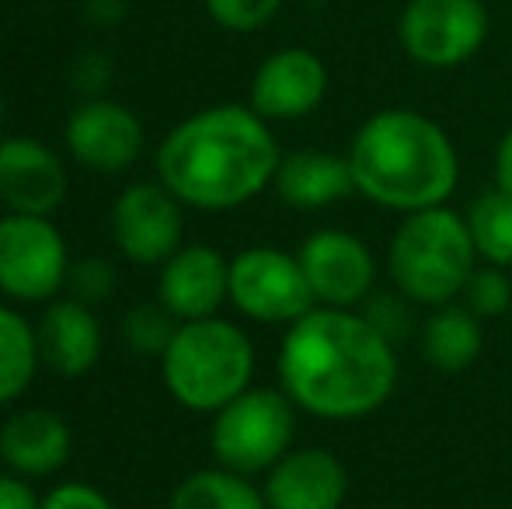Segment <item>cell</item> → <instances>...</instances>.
<instances>
[{"mask_svg":"<svg viewBox=\"0 0 512 509\" xmlns=\"http://www.w3.org/2000/svg\"><path fill=\"white\" fill-rule=\"evenodd\" d=\"M276 374L300 412L349 422L387 405L398 387V353L359 311L317 304L286 325Z\"/></svg>","mask_w":512,"mask_h":509,"instance_id":"obj_1","label":"cell"},{"mask_svg":"<svg viewBox=\"0 0 512 509\" xmlns=\"http://www.w3.org/2000/svg\"><path fill=\"white\" fill-rule=\"evenodd\" d=\"M168 509H269V503L262 496V485H255L241 471L216 464L185 475L171 492Z\"/></svg>","mask_w":512,"mask_h":509,"instance_id":"obj_22","label":"cell"},{"mask_svg":"<svg viewBox=\"0 0 512 509\" xmlns=\"http://www.w3.org/2000/svg\"><path fill=\"white\" fill-rule=\"evenodd\" d=\"M314 304L359 311L377 283V258L352 231L321 227L297 248Z\"/></svg>","mask_w":512,"mask_h":509,"instance_id":"obj_12","label":"cell"},{"mask_svg":"<svg viewBox=\"0 0 512 509\" xmlns=\"http://www.w3.org/2000/svg\"><path fill=\"white\" fill-rule=\"evenodd\" d=\"M345 157L359 196L394 213L446 206L460 182V154L450 133L415 109L373 112Z\"/></svg>","mask_w":512,"mask_h":509,"instance_id":"obj_3","label":"cell"},{"mask_svg":"<svg viewBox=\"0 0 512 509\" xmlns=\"http://www.w3.org/2000/svg\"><path fill=\"white\" fill-rule=\"evenodd\" d=\"M157 269V304L175 321L213 318L230 304V258L213 245H182Z\"/></svg>","mask_w":512,"mask_h":509,"instance_id":"obj_15","label":"cell"},{"mask_svg":"<svg viewBox=\"0 0 512 509\" xmlns=\"http://www.w3.org/2000/svg\"><path fill=\"white\" fill-rule=\"evenodd\" d=\"M283 150L272 126L251 105H209L192 112L154 154L157 182L203 213H227L262 196Z\"/></svg>","mask_w":512,"mask_h":509,"instance_id":"obj_2","label":"cell"},{"mask_svg":"<svg viewBox=\"0 0 512 509\" xmlns=\"http://www.w3.org/2000/svg\"><path fill=\"white\" fill-rule=\"evenodd\" d=\"M328 95V67L314 49L286 46L258 63L248 105L265 123H293L321 109Z\"/></svg>","mask_w":512,"mask_h":509,"instance_id":"obj_13","label":"cell"},{"mask_svg":"<svg viewBox=\"0 0 512 509\" xmlns=\"http://www.w3.org/2000/svg\"><path fill=\"white\" fill-rule=\"evenodd\" d=\"M460 304L481 321H492L509 314L512 307V276L502 265H474V272L467 276L464 290H460Z\"/></svg>","mask_w":512,"mask_h":509,"instance_id":"obj_25","label":"cell"},{"mask_svg":"<svg viewBox=\"0 0 512 509\" xmlns=\"http://www.w3.org/2000/svg\"><path fill=\"white\" fill-rule=\"evenodd\" d=\"M230 307L258 325H293L314 304L297 255L255 245L230 258Z\"/></svg>","mask_w":512,"mask_h":509,"instance_id":"obj_8","label":"cell"},{"mask_svg":"<svg viewBox=\"0 0 512 509\" xmlns=\"http://www.w3.org/2000/svg\"><path fill=\"white\" fill-rule=\"evenodd\" d=\"M272 189L290 210L314 213L328 210V206L342 203L345 196L356 192V178H352L349 157L331 154L321 147H304L283 154L272 178Z\"/></svg>","mask_w":512,"mask_h":509,"instance_id":"obj_19","label":"cell"},{"mask_svg":"<svg viewBox=\"0 0 512 509\" xmlns=\"http://www.w3.org/2000/svg\"><path fill=\"white\" fill-rule=\"evenodd\" d=\"M63 147L70 161L95 175H122L147 150L143 123L129 105L115 98H81L63 123Z\"/></svg>","mask_w":512,"mask_h":509,"instance_id":"obj_11","label":"cell"},{"mask_svg":"<svg viewBox=\"0 0 512 509\" xmlns=\"http://www.w3.org/2000/svg\"><path fill=\"white\" fill-rule=\"evenodd\" d=\"M474 265L478 248L467 217L453 213L450 206L405 213L387 245V272L394 290H401L418 307L453 304Z\"/></svg>","mask_w":512,"mask_h":509,"instance_id":"obj_5","label":"cell"},{"mask_svg":"<svg viewBox=\"0 0 512 509\" xmlns=\"http://www.w3.org/2000/svg\"><path fill=\"white\" fill-rule=\"evenodd\" d=\"M161 381L185 412L213 415L255 381V346L237 321L220 314L178 321L161 353Z\"/></svg>","mask_w":512,"mask_h":509,"instance_id":"obj_4","label":"cell"},{"mask_svg":"<svg viewBox=\"0 0 512 509\" xmlns=\"http://www.w3.org/2000/svg\"><path fill=\"white\" fill-rule=\"evenodd\" d=\"M203 7L216 28L234 35H251L262 32L283 11V0H203Z\"/></svg>","mask_w":512,"mask_h":509,"instance_id":"obj_26","label":"cell"},{"mask_svg":"<svg viewBox=\"0 0 512 509\" xmlns=\"http://www.w3.org/2000/svg\"><path fill=\"white\" fill-rule=\"evenodd\" d=\"M42 496L32 489V482L14 471H0V509H39Z\"/></svg>","mask_w":512,"mask_h":509,"instance_id":"obj_31","label":"cell"},{"mask_svg":"<svg viewBox=\"0 0 512 509\" xmlns=\"http://www.w3.org/2000/svg\"><path fill=\"white\" fill-rule=\"evenodd\" d=\"M269 509H342L349 471L324 447H293L262 478Z\"/></svg>","mask_w":512,"mask_h":509,"instance_id":"obj_17","label":"cell"},{"mask_svg":"<svg viewBox=\"0 0 512 509\" xmlns=\"http://www.w3.org/2000/svg\"><path fill=\"white\" fill-rule=\"evenodd\" d=\"M411 307L415 304H411L401 290H394V293L373 290L370 297H366V304L359 307V314H363V318L370 321V325L377 328L391 346H398V342H405L408 332H411V318H415Z\"/></svg>","mask_w":512,"mask_h":509,"instance_id":"obj_28","label":"cell"},{"mask_svg":"<svg viewBox=\"0 0 512 509\" xmlns=\"http://www.w3.org/2000/svg\"><path fill=\"white\" fill-rule=\"evenodd\" d=\"M42 367L63 381L88 377L105 353V328L95 307L77 297H56L35 321Z\"/></svg>","mask_w":512,"mask_h":509,"instance_id":"obj_16","label":"cell"},{"mask_svg":"<svg viewBox=\"0 0 512 509\" xmlns=\"http://www.w3.org/2000/svg\"><path fill=\"white\" fill-rule=\"evenodd\" d=\"M42 370L35 321H28L11 300H0V408L25 398Z\"/></svg>","mask_w":512,"mask_h":509,"instance_id":"obj_21","label":"cell"},{"mask_svg":"<svg viewBox=\"0 0 512 509\" xmlns=\"http://www.w3.org/2000/svg\"><path fill=\"white\" fill-rule=\"evenodd\" d=\"M422 360L439 374H464L485 349V332H481V318H474L464 304H443L432 307V314L425 318L422 335Z\"/></svg>","mask_w":512,"mask_h":509,"instance_id":"obj_20","label":"cell"},{"mask_svg":"<svg viewBox=\"0 0 512 509\" xmlns=\"http://www.w3.org/2000/svg\"><path fill=\"white\" fill-rule=\"evenodd\" d=\"M304 4H310V7H324V4H331V0H304Z\"/></svg>","mask_w":512,"mask_h":509,"instance_id":"obj_35","label":"cell"},{"mask_svg":"<svg viewBox=\"0 0 512 509\" xmlns=\"http://www.w3.org/2000/svg\"><path fill=\"white\" fill-rule=\"evenodd\" d=\"M70 189L63 157L39 136H0V206L4 213L53 217Z\"/></svg>","mask_w":512,"mask_h":509,"instance_id":"obj_14","label":"cell"},{"mask_svg":"<svg viewBox=\"0 0 512 509\" xmlns=\"http://www.w3.org/2000/svg\"><path fill=\"white\" fill-rule=\"evenodd\" d=\"M39 509H115V503L91 482H60L42 496Z\"/></svg>","mask_w":512,"mask_h":509,"instance_id":"obj_29","label":"cell"},{"mask_svg":"<svg viewBox=\"0 0 512 509\" xmlns=\"http://www.w3.org/2000/svg\"><path fill=\"white\" fill-rule=\"evenodd\" d=\"M297 405L283 387H255L213 412L209 450L216 464L241 475H265L283 454L293 450Z\"/></svg>","mask_w":512,"mask_h":509,"instance_id":"obj_6","label":"cell"},{"mask_svg":"<svg viewBox=\"0 0 512 509\" xmlns=\"http://www.w3.org/2000/svg\"><path fill=\"white\" fill-rule=\"evenodd\" d=\"M67 290L70 297L84 300V304H105V300L115 297L119 290V269L115 262H108L105 255H84L74 258L70 265V276H67Z\"/></svg>","mask_w":512,"mask_h":509,"instance_id":"obj_27","label":"cell"},{"mask_svg":"<svg viewBox=\"0 0 512 509\" xmlns=\"http://www.w3.org/2000/svg\"><path fill=\"white\" fill-rule=\"evenodd\" d=\"M467 227H471L478 258L512 269V196L502 189L481 192L467 210Z\"/></svg>","mask_w":512,"mask_h":509,"instance_id":"obj_23","label":"cell"},{"mask_svg":"<svg viewBox=\"0 0 512 509\" xmlns=\"http://www.w3.org/2000/svg\"><path fill=\"white\" fill-rule=\"evenodd\" d=\"M398 39L418 67H460L474 60L488 39L485 0H408L398 18Z\"/></svg>","mask_w":512,"mask_h":509,"instance_id":"obj_9","label":"cell"},{"mask_svg":"<svg viewBox=\"0 0 512 509\" xmlns=\"http://www.w3.org/2000/svg\"><path fill=\"white\" fill-rule=\"evenodd\" d=\"M70 248L53 217L0 213V297L11 304H49L67 290Z\"/></svg>","mask_w":512,"mask_h":509,"instance_id":"obj_7","label":"cell"},{"mask_svg":"<svg viewBox=\"0 0 512 509\" xmlns=\"http://www.w3.org/2000/svg\"><path fill=\"white\" fill-rule=\"evenodd\" d=\"M70 81L81 91L84 98H102L112 84V60L98 49H88L74 60V70H70Z\"/></svg>","mask_w":512,"mask_h":509,"instance_id":"obj_30","label":"cell"},{"mask_svg":"<svg viewBox=\"0 0 512 509\" xmlns=\"http://www.w3.org/2000/svg\"><path fill=\"white\" fill-rule=\"evenodd\" d=\"M178 321L164 311L161 304H136L122 314L119 321V339L129 353L136 356H154L161 360V353L168 349L171 335H175Z\"/></svg>","mask_w":512,"mask_h":509,"instance_id":"obj_24","label":"cell"},{"mask_svg":"<svg viewBox=\"0 0 512 509\" xmlns=\"http://www.w3.org/2000/svg\"><path fill=\"white\" fill-rule=\"evenodd\" d=\"M4 116H7V102H4V91H0V129H4Z\"/></svg>","mask_w":512,"mask_h":509,"instance_id":"obj_34","label":"cell"},{"mask_svg":"<svg viewBox=\"0 0 512 509\" xmlns=\"http://www.w3.org/2000/svg\"><path fill=\"white\" fill-rule=\"evenodd\" d=\"M74 454V429L60 412L42 405L14 408L0 422V464L28 478H53Z\"/></svg>","mask_w":512,"mask_h":509,"instance_id":"obj_18","label":"cell"},{"mask_svg":"<svg viewBox=\"0 0 512 509\" xmlns=\"http://www.w3.org/2000/svg\"><path fill=\"white\" fill-rule=\"evenodd\" d=\"M112 241L133 265H164L182 248L185 206L161 182H129L108 213Z\"/></svg>","mask_w":512,"mask_h":509,"instance_id":"obj_10","label":"cell"},{"mask_svg":"<svg viewBox=\"0 0 512 509\" xmlns=\"http://www.w3.org/2000/svg\"><path fill=\"white\" fill-rule=\"evenodd\" d=\"M495 189L512 196V126L502 133L499 147H495Z\"/></svg>","mask_w":512,"mask_h":509,"instance_id":"obj_32","label":"cell"},{"mask_svg":"<svg viewBox=\"0 0 512 509\" xmlns=\"http://www.w3.org/2000/svg\"><path fill=\"white\" fill-rule=\"evenodd\" d=\"M88 18L102 28H112L126 18V0H88Z\"/></svg>","mask_w":512,"mask_h":509,"instance_id":"obj_33","label":"cell"}]
</instances>
